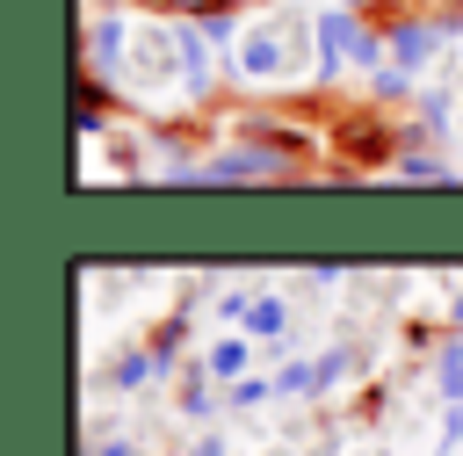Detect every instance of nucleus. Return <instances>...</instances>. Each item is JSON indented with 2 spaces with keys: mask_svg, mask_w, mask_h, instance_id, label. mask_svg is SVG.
I'll list each match as a JSON object with an SVG mask.
<instances>
[{
  "mask_svg": "<svg viewBox=\"0 0 463 456\" xmlns=\"http://www.w3.org/2000/svg\"><path fill=\"white\" fill-rule=\"evenodd\" d=\"M282 174H289V152H275V145H232L195 166V181H282Z\"/></svg>",
  "mask_w": 463,
  "mask_h": 456,
  "instance_id": "1",
  "label": "nucleus"
},
{
  "mask_svg": "<svg viewBox=\"0 0 463 456\" xmlns=\"http://www.w3.org/2000/svg\"><path fill=\"white\" fill-rule=\"evenodd\" d=\"M289 65H297V36H289V22L246 36V72H253V80H275V72H289Z\"/></svg>",
  "mask_w": 463,
  "mask_h": 456,
  "instance_id": "2",
  "label": "nucleus"
},
{
  "mask_svg": "<svg viewBox=\"0 0 463 456\" xmlns=\"http://www.w3.org/2000/svg\"><path fill=\"white\" fill-rule=\"evenodd\" d=\"M434 36H441L434 22H391V58H398V65L412 72V65H427V51H434Z\"/></svg>",
  "mask_w": 463,
  "mask_h": 456,
  "instance_id": "3",
  "label": "nucleus"
},
{
  "mask_svg": "<svg viewBox=\"0 0 463 456\" xmlns=\"http://www.w3.org/2000/svg\"><path fill=\"white\" fill-rule=\"evenodd\" d=\"M87 58H94V65H116V58H123V22H116V14H101V22H94Z\"/></svg>",
  "mask_w": 463,
  "mask_h": 456,
  "instance_id": "4",
  "label": "nucleus"
},
{
  "mask_svg": "<svg viewBox=\"0 0 463 456\" xmlns=\"http://www.w3.org/2000/svg\"><path fill=\"white\" fill-rule=\"evenodd\" d=\"M282 318H289V311H282V297H253V304H246V333H260V340H275V333H282Z\"/></svg>",
  "mask_w": 463,
  "mask_h": 456,
  "instance_id": "5",
  "label": "nucleus"
},
{
  "mask_svg": "<svg viewBox=\"0 0 463 456\" xmlns=\"http://www.w3.org/2000/svg\"><path fill=\"white\" fill-rule=\"evenodd\" d=\"M246 369V340H217L210 347V376H239Z\"/></svg>",
  "mask_w": 463,
  "mask_h": 456,
  "instance_id": "6",
  "label": "nucleus"
},
{
  "mask_svg": "<svg viewBox=\"0 0 463 456\" xmlns=\"http://www.w3.org/2000/svg\"><path fill=\"white\" fill-rule=\"evenodd\" d=\"M441 398H463V347L441 355Z\"/></svg>",
  "mask_w": 463,
  "mask_h": 456,
  "instance_id": "7",
  "label": "nucleus"
},
{
  "mask_svg": "<svg viewBox=\"0 0 463 456\" xmlns=\"http://www.w3.org/2000/svg\"><path fill=\"white\" fill-rule=\"evenodd\" d=\"M145 369H152V355H123V362H116V384L130 391V384H145Z\"/></svg>",
  "mask_w": 463,
  "mask_h": 456,
  "instance_id": "8",
  "label": "nucleus"
},
{
  "mask_svg": "<svg viewBox=\"0 0 463 456\" xmlns=\"http://www.w3.org/2000/svg\"><path fill=\"white\" fill-rule=\"evenodd\" d=\"M405 181H441V159H398Z\"/></svg>",
  "mask_w": 463,
  "mask_h": 456,
  "instance_id": "9",
  "label": "nucleus"
},
{
  "mask_svg": "<svg viewBox=\"0 0 463 456\" xmlns=\"http://www.w3.org/2000/svg\"><path fill=\"white\" fill-rule=\"evenodd\" d=\"M340 369H347V347H333V355H318V391H326V384H333Z\"/></svg>",
  "mask_w": 463,
  "mask_h": 456,
  "instance_id": "10",
  "label": "nucleus"
},
{
  "mask_svg": "<svg viewBox=\"0 0 463 456\" xmlns=\"http://www.w3.org/2000/svg\"><path fill=\"white\" fill-rule=\"evenodd\" d=\"M94 456H130V442H101V449H94Z\"/></svg>",
  "mask_w": 463,
  "mask_h": 456,
  "instance_id": "11",
  "label": "nucleus"
},
{
  "mask_svg": "<svg viewBox=\"0 0 463 456\" xmlns=\"http://www.w3.org/2000/svg\"><path fill=\"white\" fill-rule=\"evenodd\" d=\"M354 7H376V0H354Z\"/></svg>",
  "mask_w": 463,
  "mask_h": 456,
  "instance_id": "12",
  "label": "nucleus"
}]
</instances>
